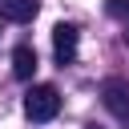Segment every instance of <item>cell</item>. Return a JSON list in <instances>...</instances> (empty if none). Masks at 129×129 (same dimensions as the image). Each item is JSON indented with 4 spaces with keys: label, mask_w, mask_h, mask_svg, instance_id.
Returning a JSON list of instances; mask_svg holds the SVG:
<instances>
[{
    "label": "cell",
    "mask_w": 129,
    "mask_h": 129,
    "mask_svg": "<svg viewBox=\"0 0 129 129\" xmlns=\"http://www.w3.org/2000/svg\"><path fill=\"white\" fill-rule=\"evenodd\" d=\"M24 113H28V121H52V117L60 113V93H56V85H32L28 97H24Z\"/></svg>",
    "instance_id": "1"
},
{
    "label": "cell",
    "mask_w": 129,
    "mask_h": 129,
    "mask_svg": "<svg viewBox=\"0 0 129 129\" xmlns=\"http://www.w3.org/2000/svg\"><path fill=\"white\" fill-rule=\"evenodd\" d=\"M101 101H105V109H109L113 117L129 121V81H121V77H109V81L101 85Z\"/></svg>",
    "instance_id": "2"
},
{
    "label": "cell",
    "mask_w": 129,
    "mask_h": 129,
    "mask_svg": "<svg viewBox=\"0 0 129 129\" xmlns=\"http://www.w3.org/2000/svg\"><path fill=\"white\" fill-rule=\"evenodd\" d=\"M52 52H56L60 64H73V60H77V28H73V24L60 20V24L52 28Z\"/></svg>",
    "instance_id": "3"
},
{
    "label": "cell",
    "mask_w": 129,
    "mask_h": 129,
    "mask_svg": "<svg viewBox=\"0 0 129 129\" xmlns=\"http://www.w3.org/2000/svg\"><path fill=\"white\" fill-rule=\"evenodd\" d=\"M12 73H16V81H32V73H36V48H32V44H16V52H12Z\"/></svg>",
    "instance_id": "4"
},
{
    "label": "cell",
    "mask_w": 129,
    "mask_h": 129,
    "mask_svg": "<svg viewBox=\"0 0 129 129\" xmlns=\"http://www.w3.org/2000/svg\"><path fill=\"white\" fill-rule=\"evenodd\" d=\"M0 16H8L12 24H28L36 16V0H0Z\"/></svg>",
    "instance_id": "5"
},
{
    "label": "cell",
    "mask_w": 129,
    "mask_h": 129,
    "mask_svg": "<svg viewBox=\"0 0 129 129\" xmlns=\"http://www.w3.org/2000/svg\"><path fill=\"white\" fill-rule=\"evenodd\" d=\"M105 12L121 24H129V0H105Z\"/></svg>",
    "instance_id": "6"
},
{
    "label": "cell",
    "mask_w": 129,
    "mask_h": 129,
    "mask_svg": "<svg viewBox=\"0 0 129 129\" xmlns=\"http://www.w3.org/2000/svg\"><path fill=\"white\" fill-rule=\"evenodd\" d=\"M89 129H101V125H89Z\"/></svg>",
    "instance_id": "7"
}]
</instances>
